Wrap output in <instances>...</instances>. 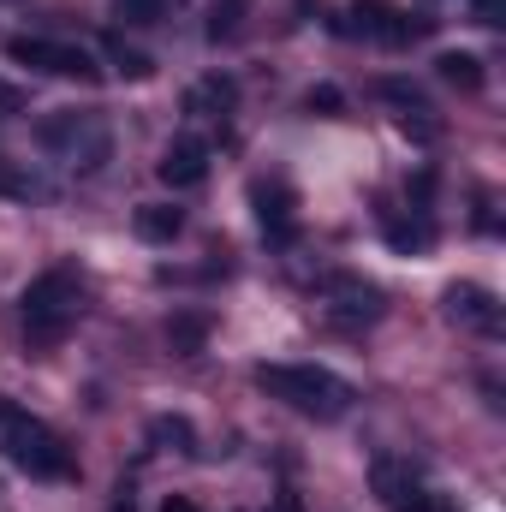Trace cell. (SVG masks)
Here are the masks:
<instances>
[{
	"mask_svg": "<svg viewBox=\"0 0 506 512\" xmlns=\"http://www.w3.org/2000/svg\"><path fill=\"white\" fill-rule=\"evenodd\" d=\"M0 447H6V465H18L24 477L36 483H72L78 477V459L72 447L30 411H18L12 399H0Z\"/></svg>",
	"mask_w": 506,
	"mask_h": 512,
	"instance_id": "1",
	"label": "cell"
},
{
	"mask_svg": "<svg viewBox=\"0 0 506 512\" xmlns=\"http://www.w3.org/2000/svg\"><path fill=\"white\" fill-rule=\"evenodd\" d=\"M18 310H24V340H30L36 352H48V346H60V340L72 334V322H78V310H84V280H78L72 268H48V274H36V280L24 286Z\"/></svg>",
	"mask_w": 506,
	"mask_h": 512,
	"instance_id": "2",
	"label": "cell"
},
{
	"mask_svg": "<svg viewBox=\"0 0 506 512\" xmlns=\"http://www.w3.org/2000/svg\"><path fill=\"white\" fill-rule=\"evenodd\" d=\"M256 387L274 393V399H286L304 417H322V423H334V417L352 411V382H340L322 364H262L256 370Z\"/></svg>",
	"mask_w": 506,
	"mask_h": 512,
	"instance_id": "3",
	"label": "cell"
},
{
	"mask_svg": "<svg viewBox=\"0 0 506 512\" xmlns=\"http://www.w3.org/2000/svg\"><path fill=\"white\" fill-rule=\"evenodd\" d=\"M36 143L42 149H54V155H66L72 167H102L108 161V149H114V137L108 126L96 120V114H78V108H66V114H48L42 126H36Z\"/></svg>",
	"mask_w": 506,
	"mask_h": 512,
	"instance_id": "4",
	"label": "cell"
},
{
	"mask_svg": "<svg viewBox=\"0 0 506 512\" xmlns=\"http://www.w3.org/2000/svg\"><path fill=\"white\" fill-rule=\"evenodd\" d=\"M6 54L18 66H36V72H54V78H78V84H96L102 66L90 48H72V42H48V36H12Z\"/></svg>",
	"mask_w": 506,
	"mask_h": 512,
	"instance_id": "5",
	"label": "cell"
},
{
	"mask_svg": "<svg viewBox=\"0 0 506 512\" xmlns=\"http://www.w3.org/2000/svg\"><path fill=\"white\" fill-rule=\"evenodd\" d=\"M322 298H328V316L346 322V328L381 322V310H387L381 286L376 280H358V274H328V280H322Z\"/></svg>",
	"mask_w": 506,
	"mask_h": 512,
	"instance_id": "6",
	"label": "cell"
},
{
	"mask_svg": "<svg viewBox=\"0 0 506 512\" xmlns=\"http://www.w3.org/2000/svg\"><path fill=\"white\" fill-rule=\"evenodd\" d=\"M155 173H161V185H173V191L203 185V179H209V143H203V137H173V143L161 149Z\"/></svg>",
	"mask_w": 506,
	"mask_h": 512,
	"instance_id": "7",
	"label": "cell"
},
{
	"mask_svg": "<svg viewBox=\"0 0 506 512\" xmlns=\"http://www.w3.org/2000/svg\"><path fill=\"white\" fill-rule=\"evenodd\" d=\"M256 221H262V233L274 239V245H292L298 239V197H292V185H280V179H268V185H256Z\"/></svg>",
	"mask_w": 506,
	"mask_h": 512,
	"instance_id": "8",
	"label": "cell"
},
{
	"mask_svg": "<svg viewBox=\"0 0 506 512\" xmlns=\"http://www.w3.org/2000/svg\"><path fill=\"white\" fill-rule=\"evenodd\" d=\"M447 316L465 322V328H477V334H501V304H495L489 286H471V280L447 286Z\"/></svg>",
	"mask_w": 506,
	"mask_h": 512,
	"instance_id": "9",
	"label": "cell"
},
{
	"mask_svg": "<svg viewBox=\"0 0 506 512\" xmlns=\"http://www.w3.org/2000/svg\"><path fill=\"white\" fill-rule=\"evenodd\" d=\"M233 102H239V84L227 72H209L185 90V114H197V120H221V114H233Z\"/></svg>",
	"mask_w": 506,
	"mask_h": 512,
	"instance_id": "10",
	"label": "cell"
},
{
	"mask_svg": "<svg viewBox=\"0 0 506 512\" xmlns=\"http://www.w3.org/2000/svg\"><path fill=\"white\" fill-rule=\"evenodd\" d=\"M376 495L393 512H411V507H417V495H423V483H417L399 459H376Z\"/></svg>",
	"mask_w": 506,
	"mask_h": 512,
	"instance_id": "11",
	"label": "cell"
},
{
	"mask_svg": "<svg viewBox=\"0 0 506 512\" xmlns=\"http://www.w3.org/2000/svg\"><path fill=\"white\" fill-rule=\"evenodd\" d=\"M393 18H399V6H387V0H352L346 18H340V30L346 36H376V42H387Z\"/></svg>",
	"mask_w": 506,
	"mask_h": 512,
	"instance_id": "12",
	"label": "cell"
},
{
	"mask_svg": "<svg viewBox=\"0 0 506 512\" xmlns=\"http://www.w3.org/2000/svg\"><path fill=\"white\" fill-rule=\"evenodd\" d=\"M131 227H137V239H143V245H173V239H179V227H185V215H179L173 203H143V209L131 215Z\"/></svg>",
	"mask_w": 506,
	"mask_h": 512,
	"instance_id": "13",
	"label": "cell"
},
{
	"mask_svg": "<svg viewBox=\"0 0 506 512\" xmlns=\"http://www.w3.org/2000/svg\"><path fill=\"white\" fill-rule=\"evenodd\" d=\"M381 233H387V245L393 251H429L435 245V227H429V215L417 209V215H387L381 221Z\"/></svg>",
	"mask_w": 506,
	"mask_h": 512,
	"instance_id": "14",
	"label": "cell"
},
{
	"mask_svg": "<svg viewBox=\"0 0 506 512\" xmlns=\"http://www.w3.org/2000/svg\"><path fill=\"white\" fill-rule=\"evenodd\" d=\"M167 346H173V358H197L209 346V316L203 310H179L167 322Z\"/></svg>",
	"mask_w": 506,
	"mask_h": 512,
	"instance_id": "15",
	"label": "cell"
},
{
	"mask_svg": "<svg viewBox=\"0 0 506 512\" xmlns=\"http://www.w3.org/2000/svg\"><path fill=\"white\" fill-rule=\"evenodd\" d=\"M435 72H441L453 90H465V96H477V90H483V60H477V54H465V48H447V54L435 60Z\"/></svg>",
	"mask_w": 506,
	"mask_h": 512,
	"instance_id": "16",
	"label": "cell"
},
{
	"mask_svg": "<svg viewBox=\"0 0 506 512\" xmlns=\"http://www.w3.org/2000/svg\"><path fill=\"white\" fill-rule=\"evenodd\" d=\"M102 48H108V66H114L120 78H131V84H143V78H155V60H149L143 48H131L126 36H108Z\"/></svg>",
	"mask_w": 506,
	"mask_h": 512,
	"instance_id": "17",
	"label": "cell"
},
{
	"mask_svg": "<svg viewBox=\"0 0 506 512\" xmlns=\"http://www.w3.org/2000/svg\"><path fill=\"white\" fill-rule=\"evenodd\" d=\"M149 441L167 447V453H197V429H191V417H155V423H149Z\"/></svg>",
	"mask_w": 506,
	"mask_h": 512,
	"instance_id": "18",
	"label": "cell"
},
{
	"mask_svg": "<svg viewBox=\"0 0 506 512\" xmlns=\"http://www.w3.org/2000/svg\"><path fill=\"white\" fill-rule=\"evenodd\" d=\"M245 12H251V0H215L209 6V42H233L245 30Z\"/></svg>",
	"mask_w": 506,
	"mask_h": 512,
	"instance_id": "19",
	"label": "cell"
},
{
	"mask_svg": "<svg viewBox=\"0 0 506 512\" xmlns=\"http://www.w3.org/2000/svg\"><path fill=\"white\" fill-rule=\"evenodd\" d=\"M0 197H12V203H30L36 197V185H30V173H18L6 155H0Z\"/></svg>",
	"mask_w": 506,
	"mask_h": 512,
	"instance_id": "20",
	"label": "cell"
},
{
	"mask_svg": "<svg viewBox=\"0 0 506 512\" xmlns=\"http://www.w3.org/2000/svg\"><path fill=\"white\" fill-rule=\"evenodd\" d=\"M304 108H310V114H322V120H334V114H346V96H340L334 84H316V90L304 96Z\"/></svg>",
	"mask_w": 506,
	"mask_h": 512,
	"instance_id": "21",
	"label": "cell"
},
{
	"mask_svg": "<svg viewBox=\"0 0 506 512\" xmlns=\"http://www.w3.org/2000/svg\"><path fill=\"white\" fill-rule=\"evenodd\" d=\"M381 96H387V102H399L405 114H423V96H417V84H405V78H387V84H381Z\"/></svg>",
	"mask_w": 506,
	"mask_h": 512,
	"instance_id": "22",
	"label": "cell"
},
{
	"mask_svg": "<svg viewBox=\"0 0 506 512\" xmlns=\"http://www.w3.org/2000/svg\"><path fill=\"white\" fill-rule=\"evenodd\" d=\"M114 6H120V18H126V24H155L167 0H114Z\"/></svg>",
	"mask_w": 506,
	"mask_h": 512,
	"instance_id": "23",
	"label": "cell"
},
{
	"mask_svg": "<svg viewBox=\"0 0 506 512\" xmlns=\"http://www.w3.org/2000/svg\"><path fill=\"white\" fill-rule=\"evenodd\" d=\"M399 131L417 137V143H435V137H441V126L429 120V108H423V114H399Z\"/></svg>",
	"mask_w": 506,
	"mask_h": 512,
	"instance_id": "24",
	"label": "cell"
},
{
	"mask_svg": "<svg viewBox=\"0 0 506 512\" xmlns=\"http://www.w3.org/2000/svg\"><path fill=\"white\" fill-rule=\"evenodd\" d=\"M0 114H24V90H12V84H0Z\"/></svg>",
	"mask_w": 506,
	"mask_h": 512,
	"instance_id": "25",
	"label": "cell"
},
{
	"mask_svg": "<svg viewBox=\"0 0 506 512\" xmlns=\"http://www.w3.org/2000/svg\"><path fill=\"white\" fill-rule=\"evenodd\" d=\"M429 191H435V173H417V179H411V197H417V209L429 203Z\"/></svg>",
	"mask_w": 506,
	"mask_h": 512,
	"instance_id": "26",
	"label": "cell"
},
{
	"mask_svg": "<svg viewBox=\"0 0 506 512\" xmlns=\"http://www.w3.org/2000/svg\"><path fill=\"white\" fill-rule=\"evenodd\" d=\"M161 512H197V501H191V495H167V501H161Z\"/></svg>",
	"mask_w": 506,
	"mask_h": 512,
	"instance_id": "27",
	"label": "cell"
},
{
	"mask_svg": "<svg viewBox=\"0 0 506 512\" xmlns=\"http://www.w3.org/2000/svg\"><path fill=\"white\" fill-rule=\"evenodd\" d=\"M268 512H304V507H298V495H274V501H268Z\"/></svg>",
	"mask_w": 506,
	"mask_h": 512,
	"instance_id": "28",
	"label": "cell"
},
{
	"mask_svg": "<svg viewBox=\"0 0 506 512\" xmlns=\"http://www.w3.org/2000/svg\"><path fill=\"white\" fill-rule=\"evenodd\" d=\"M114 512H131V495H126V501H120V507H114Z\"/></svg>",
	"mask_w": 506,
	"mask_h": 512,
	"instance_id": "29",
	"label": "cell"
}]
</instances>
